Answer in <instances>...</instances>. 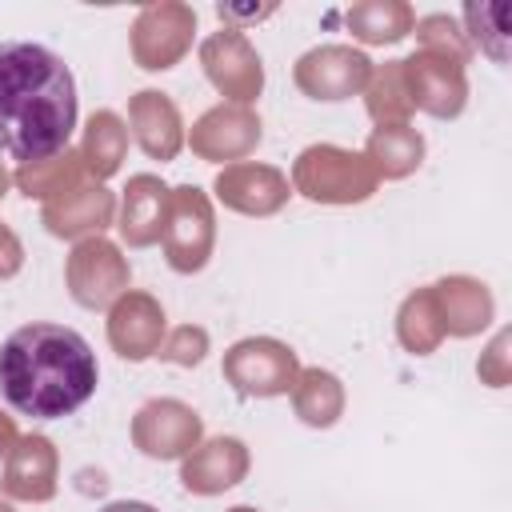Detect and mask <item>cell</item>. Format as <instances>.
I'll return each instance as SVG.
<instances>
[{
    "label": "cell",
    "mask_w": 512,
    "mask_h": 512,
    "mask_svg": "<svg viewBox=\"0 0 512 512\" xmlns=\"http://www.w3.org/2000/svg\"><path fill=\"white\" fill-rule=\"evenodd\" d=\"M76 76L44 44L0 40V152L48 160L76 132Z\"/></svg>",
    "instance_id": "obj_1"
},
{
    "label": "cell",
    "mask_w": 512,
    "mask_h": 512,
    "mask_svg": "<svg viewBox=\"0 0 512 512\" xmlns=\"http://www.w3.org/2000/svg\"><path fill=\"white\" fill-rule=\"evenodd\" d=\"M100 380L92 344L64 324H24L0 344V396L32 420L72 416Z\"/></svg>",
    "instance_id": "obj_2"
}]
</instances>
